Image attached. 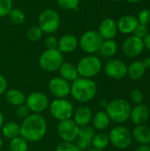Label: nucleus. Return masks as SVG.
Listing matches in <instances>:
<instances>
[{
  "instance_id": "obj_1",
  "label": "nucleus",
  "mask_w": 150,
  "mask_h": 151,
  "mask_svg": "<svg viewBox=\"0 0 150 151\" xmlns=\"http://www.w3.org/2000/svg\"><path fill=\"white\" fill-rule=\"evenodd\" d=\"M20 127V136L27 142L41 141L47 132V122L41 114H30L23 119Z\"/></svg>"
},
{
  "instance_id": "obj_2",
  "label": "nucleus",
  "mask_w": 150,
  "mask_h": 151,
  "mask_svg": "<svg viewBox=\"0 0 150 151\" xmlns=\"http://www.w3.org/2000/svg\"><path fill=\"white\" fill-rule=\"evenodd\" d=\"M97 93V85L91 79L78 78L71 85V95L79 103H88L95 98Z\"/></svg>"
},
{
  "instance_id": "obj_3",
  "label": "nucleus",
  "mask_w": 150,
  "mask_h": 151,
  "mask_svg": "<svg viewBox=\"0 0 150 151\" xmlns=\"http://www.w3.org/2000/svg\"><path fill=\"white\" fill-rule=\"evenodd\" d=\"M132 107L129 102L125 99L118 98L109 102L106 108V113L110 119L115 123L122 124L130 119Z\"/></svg>"
},
{
  "instance_id": "obj_4",
  "label": "nucleus",
  "mask_w": 150,
  "mask_h": 151,
  "mask_svg": "<svg viewBox=\"0 0 150 151\" xmlns=\"http://www.w3.org/2000/svg\"><path fill=\"white\" fill-rule=\"evenodd\" d=\"M80 76L82 78L91 79L96 76L102 70V62L99 58L88 55L82 58L76 65Z\"/></svg>"
},
{
  "instance_id": "obj_5",
  "label": "nucleus",
  "mask_w": 150,
  "mask_h": 151,
  "mask_svg": "<svg viewBox=\"0 0 150 151\" xmlns=\"http://www.w3.org/2000/svg\"><path fill=\"white\" fill-rule=\"evenodd\" d=\"M64 63L63 53L57 49L46 50L42 53L39 58L40 67L46 72H55L59 69Z\"/></svg>"
},
{
  "instance_id": "obj_6",
  "label": "nucleus",
  "mask_w": 150,
  "mask_h": 151,
  "mask_svg": "<svg viewBox=\"0 0 150 151\" xmlns=\"http://www.w3.org/2000/svg\"><path fill=\"white\" fill-rule=\"evenodd\" d=\"M38 26L43 33L54 34L60 27L59 14L53 9L43 10L39 15Z\"/></svg>"
},
{
  "instance_id": "obj_7",
  "label": "nucleus",
  "mask_w": 150,
  "mask_h": 151,
  "mask_svg": "<svg viewBox=\"0 0 150 151\" xmlns=\"http://www.w3.org/2000/svg\"><path fill=\"white\" fill-rule=\"evenodd\" d=\"M110 142L119 150H126L131 146L133 136L131 132L125 127L118 126L112 128L109 134Z\"/></svg>"
},
{
  "instance_id": "obj_8",
  "label": "nucleus",
  "mask_w": 150,
  "mask_h": 151,
  "mask_svg": "<svg viewBox=\"0 0 150 151\" xmlns=\"http://www.w3.org/2000/svg\"><path fill=\"white\" fill-rule=\"evenodd\" d=\"M50 111L54 119L62 121L71 119L74 110L70 101L65 98H57L50 104Z\"/></svg>"
},
{
  "instance_id": "obj_9",
  "label": "nucleus",
  "mask_w": 150,
  "mask_h": 151,
  "mask_svg": "<svg viewBox=\"0 0 150 151\" xmlns=\"http://www.w3.org/2000/svg\"><path fill=\"white\" fill-rule=\"evenodd\" d=\"M103 39L101 37L99 33L95 30H88L85 32L80 41L79 45L80 49L88 54H93L99 51Z\"/></svg>"
},
{
  "instance_id": "obj_10",
  "label": "nucleus",
  "mask_w": 150,
  "mask_h": 151,
  "mask_svg": "<svg viewBox=\"0 0 150 151\" xmlns=\"http://www.w3.org/2000/svg\"><path fill=\"white\" fill-rule=\"evenodd\" d=\"M25 104L30 111L40 114L48 109L50 103L45 94L42 92H33L26 97Z\"/></svg>"
},
{
  "instance_id": "obj_11",
  "label": "nucleus",
  "mask_w": 150,
  "mask_h": 151,
  "mask_svg": "<svg viewBox=\"0 0 150 151\" xmlns=\"http://www.w3.org/2000/svg\"><path fill=\"white\" fill-rule=\"evenodd\" d=\"M80 127L73 119H68L62 120L57 125V134L59 137L66 142H72L78 138Z\"/></svg>"
},
{
  "instance_id": "obj_12",
  "label": "nucleus",
  "mask_w": 150,
  "mask_h": 151,
  "mask_svg": "<svg viewBox=\"0 0 150 151\" xmlns=\"http://www.w3.org/2000/svg\"><path fill=\"white\" fill-rule=\"evenodd\" d=\"M104 72L110 78L120 80L127 75V66L122 60L112 58L106 63Z\"/></svg>"
},
{
  "instance_id": "obj_13",
  "label": "nucleus",
  "mask_w": 150,
  "mask_h": 151,
  "mask_svg": "<svg viewBox=\"0 0 150 151\" xmlns=\"http://www.w3.org/2000/svg\"><path fill=\"white\" fill-rule=\"evenodd\" d=\"M50 92L57 98H65L71 93V84L61 77H54L49 82Z\"/></svg>"
},
{
  "instance_id": "obj_14",
  "label": "nucleus",
  "mask_w": 150,
  "mask_h": 151,
  "mask_svg": "<svg viewBox=\"0 0 150 151\" xmlns=\"http://www.w3.org/2000/svg\"><path fill=\"white\" fill-rule=\"evenodd\" d=\"M143 39L135 35L128 37L122 44V51L128 58H135L144 50Z\"/></svg>"
},
{
  "instance_id": "obj_15",
  "label": "nucleus",
  "mask_w": 150,
  "mask_h": 151,
  "mask_svg": "<svg viewBox=\"0 0 150 151\" xmlns=\"http://www.w3.org/2000/svg\"><path fill=\"white\" fill-rule=\"evenodd\" d=\"M97 32L103 40L113 39L118 33L117 22L113 19L106 18L100 23Z\"/></svg>"
},
{
  "instance_id": "obj_16",
  "label": "nucleus",
  "mask_w": 150,
  "mask_h": 151,
  "mask_svg": "<svg viewBox=\"0 0 150 151\" xmlns=\"http://www.w3.org/2000/svg\"><path fill=\"white\" fill-rule=\"evenodd\" d=\"M79 45L78 38L72 34H66L60 37L57 43V50L62 53L73 52Z\"/></svg>"
},
{
  "instance_id": "obj_17",
  "label": "nucleus",
  "mask_w": 150,
  "mask_h": 151,
  "mask_svg": "<svg viewBox=\"0 0 150 151\" xmlns=\"http://www.w3.org/2000/svg\"><path fill=\"white\" fill-rule=\"evenodd\" d=\"M149 118V109L145 104H137L131 111L130 119L132 122L136 125H143L145 124Z\"/></svg>"
},
{
  "instance_id": "obj_18",
  "label": "nucleus",
  "mask_w": 150,
  "mask_h": 151,
  "mask_svg": "<svg viewBox=\"0 0 150 151\" xmlns=\"http://www.w3.org/2000/svg\"><path fill=\"white\" fill-rule=\"evenodd\" d=\"M93 118L92 111L87 106H80L73 111V120L79 127L88 126Z\"/></svg>"
},
{
  "instance_id": "obj_19",
  "label": "nucleus",
  "mask_w": 150,
  "mask_h": 151,
  "mask_svg": "<svg viewBox=\"0 0 150 151\" xmlns=\"http://www.w3.org/2000/svg\"><path fill=\"white\" fill-rule=\"evenodd\" d=\"M139 22L136 17L132 15H125L118 21V30L123 34H131L134 31Z\"/></svg>"
},
{
  "instance_id": "obj_20",
  "label": "nucleus",
  "mask_w": 150,
  "mask_h": 151,
  "mask_svg": "<svg viewBox=\"0 0 150 151\" xmlns=\"http://www.w3.org/2000/svg\"><path fill=\"white\" fill-rule=\"evenodd\" d=\"M132 136L140 144L148 145L150 143V127L145 124L136 126Z\"/></svg>"
},
{
  "instance_id": "obj_21",
  "label": "nucleus",
  "mask_w": 150,
  "mask_h": 151,
  "mask_svg": "<svg viewBox=\"0 0 150 151\" xmlns=\"http://www.w3.org/2000/svg\"><path fill=\"white\" fill-rule=\"evenodd\" d=\"M60 77L67 81H74L79 78V73L76 65L70 62H64L58 69Z\"/></svg>"
},
{
  "instance_id": "obj_22",
  "label": "nucleus",
  "mask_w": 150,
  "mask_h": 151,
  "mask_svg": "<svg viewBox=\"0 0 150 151\" xmlns=\"http://www.w3.org/2000/svg\"><path fill=\"white\" fill-rule=\"evenodd\" d=\"M91 122H92L95 129L103 131V130H105L109 127L111 119H110L108 114L106 113V111H100L96 112L95 115H93Z\"/></svg>"
},
{
  "instance_id": "obj_23",
  "label": "nucleus",
  "mask_w": 150,
  "mask_h": 151,
  "mask_svg": "<svg viewBox=\"0 0 150 151\" xmlns=\"http://www.w3.org/2000/svg\"><path fill=\"white\" fill-rule=\"evenodd\" d=\"M5 99L6 101L13 105V106H19L25 104L26 96L24 93L19 89H9L5 92Z\"/></svg>"
},
{
  "instance_id": "obj_24",
  "label": "nucleus",
  "mask_w": 150,
  "mask_h": 151,
  "mask_svg": "<svg viewBox=\"0 0 150 151\" xmlns=\"http://www.w3.org/2000/svg\"><path fill=\"white\" fill-rule=\"evenodd\" d=\"M1 130L3 135L9 140H12L18 136H20V127L13 121L4 124Z\"/></svg>"
},
{
  "instance_id": "obj_25",
  "label": "nucleus",
  "mask_w": 150,
  "mask_h": 151,
  "mask_svg": "<svg viewBox=\"0 0 150 151\" xmlns=\"http://www.w3.org/2000/svg\"><path fill=\"white\" fill-rule=\"evenodd\" d=\"M145 71L146 69L141 61H134L127 67V75L133 81H138L143 77Z\"/></svg>"
},
{
  "instance_id": "obj_26",
  "label": "nucleus",
  "mask_w": 150,
  "mask_h": 151,
  "mask_svg": "<svg viewBox=\"0 0 150 151\" xmlns=\"http://www.w3.org/2000/svg\"><path fill=\"white\" fill-rule=\"evenodd\" d=\"M118 51V44L113 40H103L102 45L99 49V53L105 58H111L113 57Z\"/></svg>"
},
{
  "instance_id": "obj_27",
  "label": "nucleus",
  "mask_w": 150,
  "mask_h": 151,
  "mask_svg": "<svg viewBox=\"0 0 150 151\" xmlns=\"http://www.w3.org/2000/svg\"><path fill=\"white\" fill-rule=\"evenodd\" d=\"M109 143H110L109 136L106 134H103V133H100V134H95L94 136L93 140H92L93 148L97 149V150H103L105 148H107Z\"/></svg>"
},
{
  "instance_id": "obj_28",
  "label": "nucleus",
  "mask_w": 150,
  "mask_h": 151,
  "mask_svg": "<svg viewBox=\"0 0 150 151\" xmlns=\"http://www.w3.org/2000/svg\"><path fill=\"white\" fill-rule=\"evenodd\" d=\"M28 143L21 136H18L11 140L9 144V151H27Z\"/></svg>"
},
{
  "instance_id": "obj_29",
  "label": "nucleus",
  "mask_w": 150,
  "mask_h": 151,
  "mask_svg": "<svg viewBox=\"0 0 150 151\" xmlns=\"http://www.w3.org/2000/svg\"><path fill=\"white\" fill-rule=\"evenodd\" d=\"M9 19L12 24L15 25H20L25 21L26 16L25 13L22 10L19 9V8H12L11 10V12L8 14Z\"/></svg>"
},
{
  "instance_id": "obj_30",
  "label": "nucleus",
  "mask_w": 150,
  "mask_h": 151,
  "mask_svg": "<svg viewBox=\"0 0 150 151\" xmlns=\"http://www.w3.org/2000/svg\"><path fill=\"white\" fill-rule=\"evenodd\" d=\"M95 135V132L92 127H89V126L80 127L79 133H78V138L79 139L92 142Z\"/></svg>"
},
{
  "instance_id": "obj_31",
  "label": "nucleus",
  "mask_w": 150,
  "mask_h": 151,
  "mask_svg": "<svg viewBox=\"0 0 150 151\" xmlns=\"http://www.w3.org/2000/svg\"><path fill=\"white\" fill-rule=\"evenodd\" d=\"M43 32L38 25L31 26L27 31V37L31 42H37L42 37Z\"/></svg>"
},
{
  "instance_id": "obj_32",
  "label": "nucleus",
  "mask_w": 150,
  "mask_h": 151,
  "mask_svg": "<svg viewBox=\"0 0 150 151\" xmlns=\"http://www.w3.org/2000/svg\"><path fill=\"white\" fill-rule=\"evenodd\" d=\"M57 3L62 9L72 11L77 10L80 4V0H57Z\"/></svg>"
},
{
  "instance_id": "obj_33",
  "label": "nucleus",
  "mask_w": 150,
  "mask_h": 151,
  "mask_svg": "<svg viewBox=\"0 0 150 151\" xmlns=\"http://www.w3.org/2000/svg\"><path fill=\"white\" fill-rule=\"evenodd\" d=\"M12 9V0H0V18L8 16Z\"/></svg>"
},
{
  "instance_id": "obj_34",
  "label": "nucleus",
  "mask_w": 150,
  "mask_h": 151,
  "mask_svg": "<svg viewBox=\"0 0 150 151\" xmlns=\"http://www.w3.org/2000/svg\"><path fill=\"white\" fill-rule=\"evenodd\" d=\"M130 100L132 103L137 104H141L144 100V94L141 90L135 88L133 89L130 93Z\"/></svg>"
},
{
  "instance_id": "obj_35",
  "label": "nucleus",
  "mask_w": 150,
  "mask_h": 151,
  "mask_svg": "<svg viewBox=\"0 0 150 151\" xmlns=\"http://www.w3.org/2000/svg\"><path fill=\"white\" fill-rule=\"evenodd\" d=\"M56 151H81L76 144L72 143V142H63L62 143H60Z\"/></svg>"
},
{
  "instance_id": "obj_36",
  "label": "nucleus",
  "mask_w": 150,
  "mask_h": 151,
  "mask_svg": "<svg viewBox=\"0 0 150 151\" xmlns=\"http://www.w3.org/2000/svg\"><path fill=\"white\" fill-rule=\"evenodd\" d=\"M138 22L139 24L147 25L150 22V11L148 9H143L139 12L138 15Z\"/></svg>"
},
{
  "instance_id": "obj_37",
  "label": "nucleus",
  "mask_w": 150,
  "mask_h": 151,
  "mask_svg": "<svg viewBox=\"0 0 150 151\" xmlns=\"http://www.w3.org/2000/svg\"><path fill=\"white\" fill-rule=\"evenodd\" d=\"M16 115L19 119H25L26 118H27L30 115V111L27 108V106L24 104L22 105H19L17 107L16 110Z\"/></svg>"
},
{
  "instance_id": "obj_38",
  "label": "nucleus",
  "mask_w": 150,
  "mask_h": 151,
  "mask_svg": "<svg viewBox=\"0 0 150 151\" xmlns=\"http://www.w3.org/2000/svg\"><path fill=\"white\" fill-rule=\"evenodd\" d=\"M148 31H149V29H148L147 25L138 24V26H137L136 28L134 29L133 33H134V35H135V36L143 39V38L148 35Z\"/></svg>"
},
{
  "instance_id": "obj_39",
  "label": "nucleus",
  "mask_w": 150,
  "mask_h": 151,
  "mask_svg": "<svg viewBox=\"0 0 150 151\" xmlns=\"http://www.w3.org/2000/svg\"><path fill=\"white\" fill-rule=\"evenodd\" d=\"M57 43H58V40L57 39V37H55L53 35L48 36L44 42V44H45V47L47 48V50L57 49Z\"/></svg>"
},
{
  "instance_id": "obj_40",
  "label": "nucleus",
  "mask_w": 150,
  "mask_h": 151,
  "mask_svg": "<svg viewBox=\"0 0 150 151\" xmlns=\"http://www.w3.org/2000/svg\"><path fill=\"white\" fill-rule=\"evenodd\" d=\"M6 88H7L6 79L2 74H0V95L4 94L6 91Z\"/></svg>"
},
{
  "instance_id": "obj_41",
  "label": "nucleus",
  "mask_w": 150,
  "mask_h": 151,
  "mask_svg": "<svg viewBox=\"0 0 150 151\" xmlns=\"http://www.w3.org/2000/svg\"><path fill=\"white\" fill-rule=\"evenodd\" d=\"M143 43H144V47H146L150 51V34H148L143 38Z\"/></svg>"
},
{
  "instance_id": "obj_42",
  "label": "nucleus",
  "mask_w": 150,
  "mask_h": 151,
  "mask_svg": "<svg viewBox=\"0 0 150 151\" xmlns=\"http://www.w3.org/2000/svg\"><path fill=\"white\" fill-rule=\"evenodd\" d=\"M143 66L145 67V69H149L150 68V58H143V60L141 61Z\"/></svg>"
},
{
  "instance_id": "obj_43",
  "label": "nucleus",
  "mask_w": 150,
  "mask_h": 151,
  "mask_svg": "<svg viewBox=\"0 0 150 151\" xmlns=\"http://www.w3.org/2000/svg\"><path fill=\"white\" fill-rule=\"evenodd\" d=\"M136 151H150V147L149 145H141L136 149Z\"/></svg>"
},
{
  "instance_id": "obj_44",
  "label": "nucleus",
  "mask_w": 150,
  "mask_h": 151,
  "mask_svg": "<svg viewBox=\"0 0 150 151\" xmlns=\"http://www.w3.org/2000/svg\"><path fill=\"white\" fill-rule=\"evenodd\" d=\"M108 104H109V101H107L106 99H103V100H101V102H100L101 107H103V108H104V109L107 108Z\"/></svg>"
},
{
  "instance_id": "obj_45",
  "label": "nucleus",
  "mask_w": 150,
  "mask_h": 151,
  "mask_svg": "<svg viewBox=\"0 0 150 151\" xmlns=\"http://www.w3.org/2000/svg\"><path fill=\"white\" fill-rule=\"evenodd\" d=\"M3 125H4V116H3V113L0 111V130L3 127Z\"/></svg>"
},
{
  "instance_id": "obj_46",
  "label": "nucleus",
  "mask_w": 150,
  "mask_h": 151,
  "mask_svg": "<svg viewBox=\"0 0 150 151\" xmlns=\"http://www.w3.org/2000/svg\"><path fill=\"white\" fill-rule=\"evenodd\" d=\"M87 151H103L102 150H97V149H95V148H92V149H88Z\"/></svg>"
},
{
  "instance_id": "obj_47",
  "label": "nucleus",
  "mask_w": 150,
  "mask_h": 151,
  "mask_svg": "<svg viewBox=\"0 0 150 151\" xmlns=\"http://www.w3.org/2000/svg\"><path fill=\"white\" fill-rule=\"evenodd\" d=\"M126 1L129 2V3H138V2H140L141 0H126Z\"/></svg>"
},
{
  "instance_id": "obj_48",
  "label": "nucleus",
  "mask_w": 150,
  "mask_h": 151,
  "mask_svg": "<svg viewBox=\"0 0 150 151\" xmlns=\"http://www.w3.org/2000/svg\"><path fill=\"white\" fill-rule=\"evenodd\" d=\"M2 147H3V141H2V139L0 137V150L2 149Z\"/></svg>"
},
{
  "instance_id": "obj_49",
  "label": "nucleus",
  "mask_w": 150,
  "mask_h": 151,
  "mask_svg": "<svg viewBox=\"0 0 150 151\" xmlns=\"http://www.w3.org/2000/svg\"><path fill=\"white\" fill-rule=\"evenodd\" d=\"M112 1H115V2H119V1H121V0H112Z\"/></svg>"
}]
</instances>
